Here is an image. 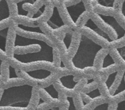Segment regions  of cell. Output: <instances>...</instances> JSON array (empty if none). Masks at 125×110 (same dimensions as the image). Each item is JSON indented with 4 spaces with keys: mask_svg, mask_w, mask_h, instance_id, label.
I'll return each mask as SVG.
<instances>
[{
    "mask_svg": "<svg viewBox=\"0 0 125 110\" xmlns=\"http://www.w3.org/2000/svg\"><path fill=\"white\" fill-rule=\"evenodd\" d=\"M57 8H58L60 15H61V17H62V20L65 23V24L69 26L73 29H77L76 26L74 21L72 19V17H71L70 14L68 12L67 7L65 5V4H61L57 7Z\"/></svg>",
    "mask_w": 125,
    "mask_h": 110,
    "instance_id": "cell-11",
    "label": "cell"
},
{
    "mask_svg": "<svg viewBox=\"0 0 125 110\" xmlns=\"http://www.w3.org/2000/svg\"><path fill=\"white\" fill-rule=\"evenodd\" d=\"M4 61L0 58V81H2V68L3 65Z\"/></svg>",
    "mask_w": 125,
    "mask_h": 110,
    "instance_id": "cell-32",
    "label": "cell"
},
{
    "mask_svg": "<svg viewBox=\"0 0 125 110\" xmlns=\"http://www.w3.org/2000/svg\"><path fill=\"white\" fill-rule=\"evenodd\" d=\"M67 9H68V12H69L73 20L74 21V23H76L77 20L78 19L80 15L84 11H86L85 6H84V4H83V2L82 1H81L79 3L77 4L68 6V7H67Z\"/></svg>",
    "mask_w": 125,
    "mask_h": 110,
    "instance_id": "cell-12",
    "label": "cell"
},
{
    "mask_svg": "<svg viewBox=\"0 0 125 110\" xmlns=\"http://www.w3.org/2000/svg\"><path fill=\"white\" fill-rule=\"evenodd\" d=\"M116 9L113 7L106 6L101 5L100 4H96L94 6V12L99 14L104 15H114Z\"/></svg>",
    "mask_w": 125,
    "mask_h": 110,
    "instance_id": "cell-15",
    "label": "cell"
},
{
    "mask_svg": "<svg viewBox=\"0 0 125 110\" xmlns=\"http://www.w3.org/2000/svg\"><path fill=\"white\" fill-rule=\"evenodd\" d=\"M102 48L86 35L82 34L80 45L72 58V61L76 67L81 68L88 66H94L95 56Z\"/></svg>",
    "mask_w": 125,
    "mask_h": 110,
    "instance_id": "cell-2",
    "label": "cell"
},
{
    "mask_svg": "<svg viewBox=\"0 0 125 110\" xmlns=\"http://www.w3.org/2000/svg\"><path fill=\"white\" fill-rule=\"evenodd\" d=\"M46 22L53 29H57L65 24L60 15L57 7H54L52 15Z\"/></svg>",
    "mask_w": 125,
    "mask_h": 110,
    "instance_id": "cell-10",
    "label": "cell"
},
{
    "mask_svg": "<svg viewBox=\"0 0 125 110\" xmlns=\"http://www.w3.org/2000/svg\"><path fill=\"white\" fill-rule=\"evenodd\" d=\"M17 33L19 35L25 37L43 40L51 46H54L52 40L43 32L40 26H30L25 25V24L17 23Z\"/></svg>",
    "mask_w": 125,
    "mask_h": 110,
    "instance_id": "cell-6",
    "label": "cell"
},
{
    "mask_svg": "<svg viewBox=\"0 0 125 110\" xmlns=\"http://www.w3.org/2000/svg\"><path fill=\"white\" fill-rule=\"evenodd\" d=\"M81 37L82 33L78 29H73L70 44L67 50V55L71 59H72L73 56L78 51L81 40Z\"/></svg>",
    "mask_w": 125,
    "mask_h": 110,
    "instance_id": "cell-8",
    "label": "cell"
},
{
    "mask_svg": "<svg viewBox=\"0 0 125 110\" xmlns=\"http://www.w3.org/2000/svg\"><path fill=\"white\" fill-rule=\"evenodd\" d=\"M78 29L82 34L86 35L87 37H89V39L92 40L93 41L96 42V44L100 45L102 47L109 48L110 43H111V41L100 35L96 32H95L94 29H91L90 28L85 25Z\"/></svg>",
    "mask_w": 125,
    "mask_h": 110,
    "instance_id": "cell-7",
    "label": "cell"
},
{
    "mask_svg": "<svg viewBox=\"0 0 125 110\" xmlns=\"http://www.w3.org/2000/svg\"><path fill=\"white\" fill-rule=\"evenodd\" d=\"M9 4V7L10 14V17L13 18L17 17L18 15V9L17 4L16 2H7Z\"/></svg>",
    "mask_w": 125,
    "mask_h": 110,
    "instance_id": "cell-24",
    "label": "cell"
},
{
    "mask_svg": "<svg viewBox=\"0 0 125 110\" xmlns=\"http://www.w3.org/2000/svg\"><path fill=\"white\" fill-rule=\"evenodd\" d=\"M40 100L39 87L28 83L2 89L0 110H34Z\"/></svg>",
    "mask_w": 125,
    "mask_h": 110,
    "instance_id": "cell-1",
    "label": "cell"
},
{
    "mask_svg": "<svg viewBox=\"0 0 125 110\" xmlns=\"http://www.w3.org/2000/svg\"><path fill=\"white\" fill-rule=\"evenodd\" d=\"M112 102L107 101L98 105L92 110H112Z\"/></svg>",
    "mask_w": 125,
    "mask_h": 110,
    "instance_id": "cell-26",
    "label": "cell"
},
{
    "mask_svg": "<svg viewBox=\"0 0 125 110\" xmlns=\"http://www.w3.org/2000/svg\"><path fill=\"white\" fill-rule=\"evenodd\" d=\"M109 52L117 64L125 68V44L118 48H110Z\"/></svg>",
    "mask_w": 125,
    "mask_h": 110,
    "instance_id": "cell-9",
    "label": "cell"
},
{
    "mask_svg": "<svg viewBox=\"0 0 125 110\" xmlns=\"http://www.w3.org/2000/svg\"><path fill=\"white\" fill-rule=\"evenodd\" d=\"M9 29L10 25L0 29V51L7 58V43Z\"/></svg>",
    "mask_w": 125,
    "mask_h": 110,
    "instance_id": "cell-13",
    "label": "cell"
},
{
    "mask_svg": "<svg viewBox=\"0 0 125 110\" xmlns=\"http://www.w3.org/2000/svg\"><path fill=\"white\" fill-rule=\"evenodd\" d=\"M91 18V13L88 12L87 11H85L80 15L78 19L76 22L75 24L76 26L77 29H79L81 27L84 26L85 23L87 22L89 19Z\"/></svg>",
    "mask_w": 125,
    "mask_h": 110,
    "instance_id": "cell-18",
    "label": "cell"
},
{
    "mask_svg": "<svg viewBox=\"0 0 125 110\" xmlns=\"http://www.w3.org/2000/svg\"><path fill=\"white\" fill-rule=\"evenodd\" d=\"M85 72V76L84 77L89 78V79H92L94 77V76L98 72L97 68L94 66H88V67H85L83 68Z\"/></svg>",
    "mask_w": 125,
    "mask_h": 110,
    "instance_id": "cell-23",
    "label": "cell"
},
{
    "mask_svg": "<svg viewBox=\"0 0 125 110\" xmlns=\"http://www.w3.org/2000/svg\"><path fill=\"white\" fill-rule=\"evenodd\" d=\"M81 1V0H65L64 4L66 6L68 7V6L77 4L79 3Z\"/></svg>",
    "mask_w": 125,
    "mask_h": 110,
    "instance_id": "cell-30",
    "label": "cell"
},
{
    "mask_svg": "<svg viewBox=\"0 0 125 110\" xmlns=\"http://www.w3.org/2000/svg\"><path fill=\"white\" fill-rule=\"evenodd\" d=\"M10 18L11 17L8 2L6 0H1L0 1V23Z\"/></svg>",
    "mask_w": 125,
    "mask_h": 110,
    "instance_id": "cell-16",
    "label": "cell"
},
{
    "mask_svg": "<svg viewBox=\"0 0 125 110\" xmlns=\"http://www.w3.org/2000/svg\"><path fill=\"white\" fill-rule=\"evenodd\" d=\"M111 110H125V98L117 102L112 103Z\"/></svg>",
    "mask_w": 125,
    "mask_h": 110,
    "instance_id": "cell-27",
    "label": "cell"
},
{
    "mask_svg": "<svg viewBox=\"0 0 125 110\" xmlns=\"http://www.w3.org/2000/svg\"><path fill=\"white\" fill-rule=\"evenodd\" d=\"M61 106V105H60ZM60 106H52V107L49 108L45 109L44 110H60ZM34 110H37V109L35 108Z\"/></svg>",
    "mask_w": 125,
    "mask_h": 110,
    "instance_id": "cell-33",
    "label": "cell"
},
{
    "mask_svg": "<svg viewBox=\"0 0 125 110\" xmlns=\"http://www.w3.org/2000/svg\"><path fill=\"white\" fill-rule=\"evenodd\" d=\"M91 19L112 40L125 37V29L119 24L114 16L93 12L91 13Z\"/></svg>",
    "mask_w": 125,
    "mask_h": 110,
    "instance_id": "cell-4",
    "label": "cell"
},
{
    "mask_svg": "<svg viewBox=\"0 0 125 110\" xmlns=\"http://www.w3.org/2000/svg\"><path fill=\"white\" fill-rule=\"evenodd\" d=\"M109 48L103 47L97 52L96 56H95V60H94V66L97 68L98 70L101 69V68L102 67V64L104 59L106 57V55L109 53Z\"/></svg>",
    "mask_w": 125,
    "mask_h": 110,
    "instance_id": "cell-14",
    "label": "cell"
},
{
    "mask_svg": "<svg viewBox=\"0 0 125 110\" xmlns=\"http://www.w3.org/2000/svg\"><path fill=\"white\" fill-rule=\"evenodd\" d=\"M81 1L84 4L86 11L91 13L94 12V7L92 4V0H81Z\"/></svg>",
    "mask_w": 125,
    "mask_h": 110,
    "instance_id": "cell-29",
    "label": "cell"
},
{
    "mask_svg": "<svg viewBox=\"0 0 125 110\" xmlns=\"http://www.w3.org/2000/svg\"><path fill=\"white\" fill-rule=\"evenodd\" d=\"M115 0H92V4L94 7L96 4H100L101 5L114 7V2Z\"/></svg>",
    "mask_w": 125,
    "mask_h": 110,
    "instance_id": "cell-28",
    "label": "cell"
},
{
    "mask_svg": "<svg viewBox=\"0 0 125 110\" xmlns=\"http://www.w3.org/2000/svg\"><path fill=\"white\" fill-rule=\"evenodd\" d=\"M65 1V0H59V1H60V2H61V4L64 3Z\"/></svg>",
    "mask_w": 125,
    "mask_h": 110,
    "instance_id": "cell-34",
    "label": "cell"
},
{
    "mask_svg": "<svg viewBox=\"0 0 125 110\" xmlns=\"http://www.w3.org/2000/svg\"><path fill=\"white\" fill-rule=\"evenodd\" d=\"M60 110H78L74 103L73 96H68L60 106Z\"/></svg>",
    "mask_w": 125,
    "mask_h": 110,
    "instance_id": "cell-17",
    "label": "cell"
},
{
    "mask_svg": "<svg viewBox=\"0 0 125 110\" xmlns=\"http://www.w3.org/2000/svg\"><path fill=\"white\" fill-rule=\"evenodd\" d=\"M90 80L86 77L69 74L57 78L54 83L59 91L68 96H74L81 92Z\"/></svg>",
    "mask_w": 125,
    "mask_h": 110,
    "instance_id": "cell-5",
    "label": "cell"
},
{
    "mask_svg": "<svg viewBox=\"0 0 125 110\" xmlns=\"http://www.w3.org/2000/svg\"><path fill=\"white\" fill-rule=\"evenodd\" d=\"M120 12L122 13V15H123V18L125 19V0H123L122 5H121L120 8Z\"/></svg>",
    "mask_w": 125,
    "mask_h": 110,
    "instance_id": "cell-31",
    "label": "cell"
},
{
    "mask_svg": "<svg viewBox=\"0 0 125 110\" xmlns=\"http://www.w3.org/2000/svg\"><path fill=\"white\" fill-rule=\"evenodd\" d=\"M52 63L55 67L61 66L62 63L61 52L56 46H53V50H52Z\"/></svg>",
    "mask_w": 125,
    "mask_h": 110,
    "instance_id": "cell-19",
    "label": "cell"
},
{
    "mask_svg": "<svg viewBox=\"0 0 125 110\" xmlns=\"http://www.w3.org/2000/svg\"><path fill=\"white\" fill-rule=\"evenodd\" d=\"M61 78L62 76L67 75L71 74V72L70 71V70L66 67L64 65L63 62L62 61V63H61V66H59V67H55L54 70Z\"/></svg>",
    "mask_w": 125,
    "mask_h": 110,
    "instance_id": "cell-22",
    "label": "cell"
},
{
    "mask_svg": "<svg viewBox=\"0 0 125 110\" xmlns=\"http://www.w3.org/2000/svg\"><path fill=\"white\" fill-rule=\"evenodd\" d=\"M17 72L18 75L25 79L27 83L39 87L47 86L54 83L56 79L60 78L54 71L45 68L31 70L17 69Z\"/></svg>",
    "mask_w": 125,
    "mask_h": 110,
    "instance_id": "cell-3",
    "label": "cell"
},
{
    "mask_svg": "<svg viewBox=\"0 0 125 110\" xmlns=\"http://www.w3.org/2000/svg\"><path fill=\"white\" fill-rule=\"evenodd\" d=\"M40 27L42 30L43 31V32L51 40V38L55 35L54 33V29L48 24L46 22L42 23L40 24Z\"/></svg>",
    "mask_w": 125,
    "mask_h": 110,
    "instance_id": "cell-21",
    "label": "cell"
},
{
    "mask_svg": "<svg viewBox=\"0 0 125 110\" xmlns=\"http://www.w3.org/2000/svg\"><path fill=\"white\" fill-rule=\"evenodd\" d=\"M115 64H117V62L115 61L113 57L111 56V55L110 54L109 52L107 55H106V57H104V59L103 62L102 64V67H101V68H105V67H109V66Z\"/></svg>",
    "mask_w": 125,
    "mask_h": 110,
    "instance_id": "cell-25",
    "label": "cell"
},
{
    "mask_svg": "<svg viewBox=\"0 0 125 110\" xmlns=\"http://www.w3.org/2000/svg\"><path fill=\"white\" fill-rule=\"evenodd\" d=\"M72 29H73V28H72L67 24H65V25L62 26L60 28L54 29V33L56 36L59 37L61 39H63L65 35Z\"/></svg>",
    "mask_w": 125,
    "mask_h": 110,
    "instance_id": "cell-20",
    "label": "cell"
}]
</instances>
